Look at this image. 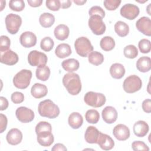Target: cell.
<instances>
[{
	"label": "cell",
	"mask_w": 151,
	"mask_h": 151,
	"mask_svg": "<svg viewBox=\"0 0 151 151\" xmlns=\"http://www.w3.org/2000/svg\"><path fill=\"white\" fill-rule=\"evenodd\" d=\"M100 45L103 50L105 51H109L114 48L115 41L111 37L105 36L101 39Z\"/></svg>",
	"instance_id": "1f68e13d"
},
{
	"label": "cell",
	"mask_w": 151,
	"mask_h": 151,
	"mask_svg": "<svg viewBox=\"0 0 151 151\" xmlns=\"http://www.w3.org/2000/svg\"><path fill=\"white\" fill-rule=\"evenodd\" d=\"M8 120L5 115L1 113L0 114V133H3L6 129Z\"/></svg>",
	"instance_id": "f6af8a7d"
},
{
	"label": "cell",
	"mask_w": 151,
	"mask_h": 151,
	"mask_svg": "<svg viewBox=\"0 0 151 151\" xmlns=\"http://www.w3.org/2000/svg\"><path fill=\"white\" fill-rule=\"evenodd\" d=\"M45 4L47 8L53 11H58L61 8L60 1L59 0H47Z\"/></svg>",
	"instance_id": "b9f144b4"
},
{
	"label": "cell",
	"mask_w": 151,
	"mask_h": 151,
	"mask_svg": "<svg viewBox=\"0 0 151 151\" xmlns=\"http://www.w3.org/2000/svg\"><path fill=\"white\" fill-rule=\"evenodd\" d=\"M121 1L120 0H105L104 1V6L109 11H114L120 5Z\"/></svg>",
	"instance_id": "ab89813d"
},
{
	"label": "cell",
	"mask_w": 151,
	"mask_h": 151,
	"mask_svg": "<svg viewBox=\"0 0 151 151\" xmlns=\"http://www.w3.org/2000/svg\"><path fill=\"white\" fill-rule=\"evenodd\" d=\"M35 75L37 79L39 80L45 81L50 77V70L49 67L45 65L37 67L35 71Z\"/></svg>",
	"instance_id": "f546056e"
},
{
	"label": "cell",
	"mask_w": 151,
	"mask_h": 151,
	"mask_svg": "<svg viewBox=\"0 0 151 151\" xmlns=\"http://www.w3.org/2000/svg\"><path fill=\"white\" fill-rule=\"evenodd\" d=\"M15 114L17 119L24 123L32 122L35 117L34 113L31 109L24 106L18 107L16 110Z\"/></svg>",
	"instance_id": "7c38bea8"
},
{
	"label": "cell",
	"mask_w": 151,
	"mask_h": 151,
	"mask_svg": "<svg viewBox=\"0 0 151 151\" xmlns=\"http://www.w3.org/2000/svg\"><path fill=\"white\" fill-rule=\"evenodd\" d=\"M97 144L99 145L101 149L109 150L113 148L114 142L110 136L100 132Z\"/></svg>",
	"instance_id": "d6986e66"
},
{
	"label": "cell",
	"mask_w": 151,
	"mask_h": 151,
	"mask_svg": "<svg viewBox=\"0 0 151 151\" xmlns=\"http://www.w3.org/2000/svg\"><path fill=\"white\" fill-rule=\"evenodd\" d=\"M48 93V88L44 84L35 83L31 87V93L35 99H41L45 97Z\"/></svg>",
	"instance_id": "7402d4cb"
},
{
	"label": "cell",
	"mask_w": 151,
	"mask_h": 151,
	"mask_svg": "<svg viewBox=\"0 0 151 151\" xmlns=\"http://www.w3.org/2000/svg\"><path fill=\"white\" fill-rule=\"evenodd\" d=\"M32 72L29 70L23 69L17 73L13 78L14 86L19 89H25L28 87L32 78Z\"/></svg>",
	"instance_id": "277c9868"
},
{
	"label": "cell",
	"mask_w": 151,
	"mask_h": 151,
	"mask_svg": "<svg viewBox=\"0 0 151 151\" xmlns=\"http://www.w3.org/2000/svg\"><path fill=\"white\" fill-rule=\"evenodd\" d=\"M54 45L53 40L50 37L43 38L40 42V47L44 51H50Z\"/></svg>",
	"instance_id": "d590c367"
},
{
	"label": "cell",
	"mask_w": 151,
	"mask_h": 151,
	"mask_svg": "<svg viewBox=\"0 0 151 151\" xmlns=\"http://www.w3.org/2000/svg\"><path fill=\"white\" fill-rule=\"evenodd\" d=\"M101 114L103 120L108 124L113 123L117 118V110L112 106H106L102 110Z\"/></svg>",
	"instance_id": "ac0fdd59"
},
{
	"label": "cell",
	"mask_w": 151,
	"mask_h": 151,
	"mask_svg": "<svg viewBox=\"0 0 151 151\" xmlns=\"http://www.w3.org/2000/svg\"><path fill=\"white\" fill-rule=\"evenodd\" d=\"M28 4L32 7L40 6L42 3V0H28Z\"/></svg>",
	"instance_id": "681fc988"
},
{
	"label": "cell",
	"mask_w": 151,
	"mask_h": 151,
	"mask_svg": "<svg viewBox=\"0 0 151 151\" xmlns=\"http://www.w3.org/2000/svg\"><path fill=\"white\" fill-rule=\"evenodd\" d=\"M71 49L69 44L62 43L58 45L55 50V54L60 58H64L71 54Z\"/></svg>",
	"instance_id": "4316f807"
},
{
	"label": "cell",
	"mask_w": 151,
	"mask_h": 151,
	"mask_svg": "<svg viewBox=\"0 0 151 151\" xmlns=\"http://www.w3.org/2000/svg\"><path fill=\"white\" fill-rule=\"evenodd\" d=\"M113 134L116 139L120 141H124L130 137V130L129 127L123 124L116 125L113 130Z\"/></svg>",
	"instance_id": "9a60e30c"
},
{
	"label": "cell",
	"mask_w": 151,
	"mask_h": 151,
	"mask_svg": "<svg viewBox=\"0 0 151 151\" xmlns=\"http://www.w3.org/2000/svg\"><path fill=\"white\" fill-rule=\"evenodd\" d=\"M40 115L49 119H55L60 114V109L51 100L47 99L41 101L38 107Z\"/></svg>",
	"instance_id": "3957f363"
},
{
	"label": "cell",
	"mask_w": 151,
	"mask_h": 151,
	"mask_svg": "<svg viewBox=\"0 0 151 151\" xmlns=\"http://www.w3.org/2000/svg\"><path fill=\"white\" fill-rule=\"evenodd\" d=\"M85 118L88 123L96 124L99 122L100 119L99 113L95 109L88 110L86 113Z\"/></svg>",
	"instance_id": "836d02e7"
},
{
	"label": "cell",
	"mask_w": 151,
	"mask_h": 151,
	"mask_svg": "<svg viewBox=\"0 0 151 151\" xmlns=\"http://www.w3.org/2000/svg\"><path fill=\"white\" fill-rule=\"evenodd\" d=\"M19 42L24 47L31 48L36 44L37 37L32 32L25 31L20 35Z\"/></svg>",
	"instance_id": "2e32d148"
},
{
	"label": "cell",
	"mask_w": 151,
	"mask_h": 151,
	"mask_svg": "<svg viewBox=\"0 0 151 151\" xmlns=\"http://www.w3.org/2000/svg\"><path fill=\"white\" fill-rule=\"evenodd\" d=\"M132 148L134 151L145 150L149 151V148L147 145L142 141H134L132 143Z\"/></svg>",
	"instance_id": "60d3db41"
},
{
	"label": "cell",
	"mask_w": 151,
	"mask_h": 151,
	"mask_svg": "<svg viewBox=\"0 0 151 151\" xmlns=\"http://www.w3.org/2000/svg\"><path fill=\"white\" fill-rule=\"evenodd\" d=\"M73 2L77 5H82L85 4L87 1L85 0H74Z\"/></svg>",
	"instance_id": "816d5d0a"
},
{
	"label": "cell",
	"mask_w": 151,
	"mask_h": 151,
	"mask_svg": "<svg viewBox=\"0 0 151 151\" xmlns=\"http://www.w3.org/2000/svg\"><path fill=\"white\" fill-rule=\"evenodd\" d=\"M18 60L19 58L18 54L11 50L0 52V61L2 64L8 65H13L18 63Z\"/></svg>",
	"instance_id": "4fadbf2b"
},
{
	"label": "cell",
	"mask_w": 151,
	"mask_h": 151,
	"mask_svg": "<svg viewBox=\"0 0 151 151\" xmlns=\"http://www.w3.org/2000/svg\"><path fill=\"white\" fill-rule=\"evenodd\" d=\"M11 41L8 37L1 35L0 37V52H4L9 50Z\"/></svg>",
	"instance_id": "f35d334b"
},
{
	"label": "cell",
	"mask_w": 151,
	"mask_h": 151,
	"mask_svg": "<svg viewBox=\"0 0 151 151\" xmlns=\"http://www.w3.org/2000/svg\"><path fill=\"white\" fill-rule=\"evenodd\" d=\"M140 10L137 6L133 4H126L120 9V15L129 20L135 19L139 14Z\"/></svg>",
	"instance_id": "8fae6325"
},
{
	"label": "cell",
	"mask_w": 151,
	"mask_h": 151,
	"mask_svg": "<svg viewBox=\"0 0 151 151\" xmlns=\"http://www.w3.org/2000/svg\"><path fill=\"white\" fill-rule=\"evenodd\" d=\"M76 52L81 57H86L93 51V46L90 41L86 37H81L76 39L74 42Z\"/></svg>",
	"instance_id": "5b68a950"
},
{
	"label": "cell",
	"mask_w": 151,
	"mask_h": 151,
	"mask_svg": "<svg viewBox=\"0 0 151 151\" xmlns=\"http://www.w3.org/2000/svg\"><path fill=\"white\" fill-rule=\"evenodd\" d=\"M124 55L130 59L136 58L138 55V50L136 46L134 45H128L124 48L123 50Z\"/></svg>",
	"instance_id": "e575fe53"
},
{
	"label": "cell",
	"mask_w": 151,
	"mask_h": 151,
	"mask_svg": "<svg viewBox=\"0 0 151 151\" xmlns=\"http://www.w3.org/2000/svg\"><path fill=\"white\" fill-rule=\"evenodd\" d=\"M142 109L147 113L151 112V100L149 99L145 100L142 103Z\"/></svg>",
	"instance_id": "bcb514c9"
},
{
	"label": "cell",
	"mask_w": 151,
	"mask_h": 151,
	"mask_svg": "<svg viewBox=\"0 0 151 151\" xmlns=\"http://www.w3.org/2000/svg\"><path fill=\"white\" fill-rule=\"evenodd\" d=\"M88 14L92 15H99L102 18L105 17V12L103 8L99 6H93L88 11Z\"/></svg>",
	"instance_id": "7bdbcfd3"
},
{
	"label": "cell",
	"mask_w": 151,
	"mask_h": 151,
	"mask_svg": "<svg viewBox=\"0 0 151 151\" xmlns=\"http://www.w3.org/2000/svg\"><path fill=\"white\" fill-rule=\"evenodd\" d=\"M100 132L98 130V129L93 126H88L84 134V138L86 141L88 143L93 144V143H97L99 135H100Z\"/></svg>",
	"instance_id": "ffe728a7"
},
{
	"label": "cell",
	"mask_w": 151,
	"mask_h": 151,
	"mask_svg": "<svg viewBox=\"0 0 151 151\" xmlns=\"http://www.w3.org/2000/svg\"><path fill=\"white\" fill-rule=\"evenodd\" d=\"M0 101H1V109H0V110L1 111L6 110L8 108V105H9L8 101L7 100V99L4 97L1 96L0 97Z\"/></svg>",
	"instance_id": "7dc6e473"
},
{
	"label": "cell",
	"mask_w": 151,
	"mask_h": 151,
	"mask_svg": "<svg viewBox=\"0 0 151 151\" xmlns=\"http://www.w3.org/2000/svg\"><path fill=\"white\" fill-rule=\"evenodd\" d=\"M7 142L11 145H17L22 140V133L19 129L13 128L9 130L6 136Z\"/></svg>",
	"instance_id": "e0dca14e"
},
{
	"label": "cell",
	"mask_w": 151,
	"mask_h": 151,
	"mask_svg": "<svg viewBox=\"0 0 151 151\" xmlns=\"http://www.w3.org/2000/svg\"><path fill=\"white\" fill-rule=\"evenodd\" d=\"M137 69L142 73H146L151 69V59L149 57H140L136 62Z\"/></svg>",
	"instance_id": "d4e9b609"
},
{
	"label": "cell",
	"mask_w": 151,
	"mask_h": 151,
	"mask_svg": "<svg viewBox=\"0 0 151 151\" xmlns=\"http://www.w3.org/2000/svg\"><path fill=\"white\" fill-rule=\"evenodd\" d=\"M63 84L71 95H77L81 90L80 78L76 73H69L65 74L63 78Z\"/></svg>",
	"instance_id": "7a4b0ae2"
},
{
	"label": "cell",
	"mask_w": 151,
	"mask_h": 151,
	"mask_svg": "<svg viewBox=\"0 0 151 151\" xmlns=\"http://www.w3.org/2000/svg\"><path fill=\"white\" fill-rule=\"evenodd\" d=\"M110 74L113 78L120 79L125 74V68L122 64L114 63L110 68Z\"/></svg>",
	"instance_id": "484cf974"
},
{
	"label": "cell",
	"mask_w": 151,
	"mask_h": 151,
	"mask_svg": "<svg viewBox=\"0 0 151 151\" xmlns=\"http://www.w3.org/2000/svg\"><path fill=\"white\" fill-rule=\"evenodd\" d=\"M25 2L22 0H11L9 2V8L14 11H22L25 8Z\"/></svg>",
	"instance_id": "8d00e7d4"
},
{
	"label": "cell",
	"mask_w": 151,
	"mask_h": 151,
	"mask_svg": "<svg viewBox=\"0 0 151 151\" xmlns=\"http://www.w3.org/2000/svg\"><path fill=\"white\" fill-rule=\"evenodd\" d=\"M60 4L63 9H66L71 5V1L70 0H61L60 1Z\"/></svg>",
	"instance_id": "f907efd6"
},
{
	"label": "cell",
	"mask_w": 151,
	"mask_h": 151,
	"mask_svg": "<svg viewBox=\"0 0 151 151\" xmlns=\"http://www.w3.org/2000/svg\"><path fill=\"white\" fill-rule=\"evenodd\" d=\"M35 133L38 143L44 147L51 146L54 140L52 134V127L47 122L41 121L38 123L35 126Z\"/></svg>",
	"instance_id": "6da1fadb"
},
{
	"label": "cell",
	"mask_w": 151,
	"mask_h": 151,
	"mask_svg": "<svg viewBox=\"0 0 151 151\" xmlns=\"http://www.w3.org/2000/svg\"><path fill=\"white\" fill-rule=\"evenodd\" d=\"M39 22L42 27L49 28L54 24L55 22V17L50 13L44 12L40 16Z\"/></svg>",
	"instance_id": "83f0119b"
},
{
	"label": "cell",
	"mask_w": 151,
	"mask_h": 151,
	"mask_svg": "<svg viewBox=\"0 0 151 151\" xmlns=\"http://www.w3.org/2000/svg\"><path fill=\"white\" fill-rule=\"evenodd\" d=\"M88 62L94 65H99L104 61L103 55L98 51H92L88 55Z\"/></svg>",
	"instance_id": "d6a6232c"
},
{
	"label": "cell",
	"mask_w": 151,
	"mask_h": 151,
	"mask_svg": "<svg viewBox=\"0 0 151 151\" xmlns=\"http://www.w3.org/2000/svg\"><path fill=\"white\" fill-rule=\"evenodd\" d=\"M67 150V149L66 147L62 143H56L51 149V150L52 151H66Z\"/></svg>",
	"instance_id": "c3c4849f"
},
{
	"label": "cell",
	"mask_w": 151,
	"mask_h": 151,
	"mask_svg": "<svg viewBox=\"0 0 151 151\" xmlns=\"http://www.w3.org/2000/svg\"><path fill=\"white\" fill-rule=\"evenodd\" d=\"M114 31L119 36L124 37L129 34V27L126 22L119 21L114 24Z\"/></svg>",
	"instance_id": "4dcf8cb0"
},
{
	"label": "cell",
	"mask_w": 151,
	"mask_h": 151,
	"mask_svg": "<svg viewBox=\"0 0 151 151\" xmlns=\"http://www.w3.org/2000/svg\"><path fill=\"white\" fill-rule=\"evenodd\" d=\"M88 24L90 29L95 35H100L106 31V25L103 21V18L99 15L90 16Z\"/></svg>",
	"instance_id": "9c48e42d"
},
{
	"label": "cell",
	"mask_w": 151,
	"mask_h": 151,
	"mask_svg": "<svg viewBox=\"0 0 151 151\" xmlns=\"http://www.w3.org/2000/svg\"><path fill=\"white\" fill-rule=\"evenodd\" d=\"M1 9L0 11H2L4 9V8L5 6V4H6V1H1Z\"/></svg>",
	"instance_id": "f5cc1de1"
},
{
	"label": "cell",
	"mask_w": 151,
	"mask_h": 151,
	"mask_svg": "<svg viewBox=\"0 0 151 151\" xmlns=\"http://www.w3.org/2000/svg\"><path fill=\"white\" fill-rule=\"evenodd\" d=\"M138 47L140 51L142 53H149L151 50V44L150 40L147 39H142L138 43Z\"/></svg>",
	"instance_id": "74e56055"
},
{
	"label": "cell",
	"mask_w": 151,
	"mask_h": 151,
	"mask_svg": "<svg viewBox=\"0 0 151 151\" xmlns=\"http://www.w3.org/2000/svg\"><path fill=\"white\" fill-rule=\"evenodd\" d=\"M47 56L45 54L37 50L31 51L28 55V63L33 67L45 65L47 63Z\"/></svg>",
	"instance_id": "30bf717a"
},
{
	"label": "cell",
	"mask_w": 151,
	"mask_h": 151,
	"mask_svg": "<svg viewBox=\"0 0 151 151\" xmlns=\"http://www.w3.org/2000/svg\"><path fill=\"white\" fill-rule=\"evenodd\" d=\"M84 101L88 106L97 108L103 106L106 103V99L102 93L88 91L84 95Z\"/></svg>",
	"instance_id": "8992f818"
},
{
	"label": "cell",
	"mask_w": 151,
	"mask_h": 151,
	"mask_svg": "<svg viewBox=\"0 0 151 151\" xmlns=\"http://www.w3.org/2000/svg\"><path fill=\"white\" fill-rule=\"evenodd\" d=\"M11 99L14 104H19L24 100V96L21 92L15 91L11 94Z\"/></svg>",
	"instance_id": "ee69618b"
},
{
	"label": "cell",
	"mask_w": 151,
	"mask_h": 151,
	"mask_svg": "<svg viewBox=\"0 0 151 151\" xmlns=\"http://www.w3.org/2000/svg\"><path fill=\"white\" fill-rule=\"evenodd\" d=\"M5 22L8 32L11 34H15L22 24V18L19 15L11 13L6 15Z\"/></svg>",
	"instance_id": "ba28073f"
},
{
	"label": "cell",
	"mask_w": 151,
	"mask_h": 151,
	"mask_svg": "<svg viewBox=\"0 0 151 151\" xmlns=\"http://www.w3.org/2000/svg\"><path fill=\"white\" fill-rule=\"evenodd\" d=\"M68 124L74 129H79L83 124V118L78 112H73L69 115L68 119Z\"/></svg>",
	"instance_id": "603a6c76"
},
{
	"label": "cell",
	"mask_w": 151,
	"mask_h": 151,
	"mask_svg": "<svg viewBox=\"0 0 151 151\" xmlns=\"http://www.w3.org/2000/svg\"><path fill=\"white\" fill-rule=\"evenodd\" d=\"M62 67L65 71L73 73L77 70L79 68L80 64L77 60L75 58H69L65 60H64L61 64Z\"/></svg>",
	"instance_id": "f1b7e54d"
},
{
	"label": "cell",
	"mask_w": 151,
	"mask_h": 151,
	"mask_svg": "<svg viewBox=\"0 0 151 151\" xmlns=\"http://www.w3.org/2000/svg\"><path fill=\"white\" fill-rule=\"evenodd\" d=\"M136 27L143 34L150 36L151 35V20L146 17L140 18L136 22Z\"/></svg>",
	"instance_id": "5bb4252c"
},
{
	"label": "cell",
	"mask_w": 151,
	"mask_h": 151,
	"mask_svg": "<svg viewBox=\"0 0 151 151\" xmlns=\"http://www.w3.org/2000/svg\"><path fill=\"white\" fill-rule=\"evenodd\" d=\"M55 37L60 41H63L68 37L70 34L69 28L65 24L57 25L54 31Z\"/></svg>",
	"instance_id": "cb8c5ba5"
},
{
	"label": "cell",
	"mask_w": 151,
	"mask_h": 151,
	"mask_svg": "<svg viewBox=\"0 0 151 151\" xmlns=\"http://www.w3.org/2000/svg\"><path fill=\"white\" fill-rule=\"evenodd\" d=\"M142 86V80L136 75H131L127 77L123 84V90L127 93H135L140 90Z\"/></svg>",
	"instance_id": "52a82bcc"
},
{
	"label": "cell",
	"mask_w": 151,
	"mask_h": 151,
	"mask_svg": "<svg viewBox=\"0 0 151 151\" xmlns=\"http://www.w3.org/2000/svg\"><path fill=\"white\" fill-rule=\"evenodd\" d=\"M133 130L134 134L136 136L142 137L147 134L149 127L146 122L143 120H139L134 124Z\"/></svg>",
	"instance_id": "44dd1931"
}]
</instances>
